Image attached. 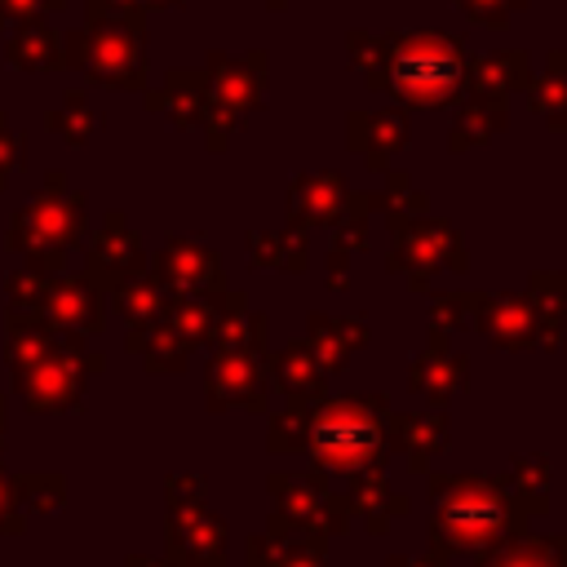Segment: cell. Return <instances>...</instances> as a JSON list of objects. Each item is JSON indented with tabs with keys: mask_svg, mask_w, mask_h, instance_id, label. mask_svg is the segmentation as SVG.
<instances>
[{
	"mask_svg": "<svg viewBox=\"0 0 567 567\" xmlns=\"http://www.w3.org/2000/svg\"><path fill=\"white\" fill-rule=\"evenodd\" d=\"M390 430H394V447H408V461L416 474L443 447V416H394Z\"/></svg>",
	"mask_w": 567,
	"mask_h": 567,
	"instance_id": "cell-12",
	"label": "cell"
},
{
	"mask_svg": "<svg viewBox=\"0 0 567 567\" xmlns=\"http://www.w3.org/2000/svg\"><path fill=\"white\" fill-rule=\"evenodd\" d=\"M461 84V58L456 49L425 31V35H412L394 49V62H390V89L403 97V102H416V106H439L452 89Z\"/></svg>",
	"mask_w": 567,
	"mask_h": 567,
	"instance_id": "cell-5",
	"label": "cell"
},
{
	"mask_svg": "<svg viewBox=\"0 0 567 567\" xmlns=\"http://www.w3.org/2000/svg\"><path fill=\"white\" fill-rule=\"evenodd\" d=\"M9 62L13 66H22V71H49V66H58L62 62V49H58V35L44 27V22H27L13 40H9Z\"/></svg>",
	"mask_w": 567,
	"mask_h": 567,
	"instance_id": "cell-11",
	"label": "cell"
},
{
	"mask_svg": "<svg viewBox=\"0 0 567 567\" xmlns=\"http://www.w3.org/2000/svg\"><path fill=\"white\" fill-rule=\"evenodd\" d=\"M505 487L514 492V501L527 514H545L549 509V461L545 456H518Z\"/></svg>",
	"mask_w": 567,
	"mask_h": 567,
	"instance_id": "cell-14",
	"label": "cell"
},
{
	"mask_svg": "<svg viewBox=\"0 0 567 567\" xmlns=\"http://www.w3.org/2000/svg\"><path fill=\"white\" fill-rule=\"evenodd\" d=\"M208 385H213V399L217 403H226V399H252L257 403L261 399L257 394V372H252L248 359H217Z\"/></svg>",
	"mask_w": 567,
	"mask_h": 567,
	"instance_id": "cell-16",
	"label": "cell"
},
{
	"mask_svg": "<svg viewBox=\"0 0 567 567\" xmlns=\"http://www.w3.org/2000/svg\"><path fill=\"white\" fill-rule=\"evenodd\" d=\"M434 514H430V549L452 554H487L505 536L523 532L527 509L514 492L483 474H434L430 478Z\"/></svg>",
	"mask_w": 567,
	"mask_h": 567,
	"instance_id": "cell-1",
	"label": "cell"
},
{
	"mask_svg": "<svg viewBox=\"0 0 567 567\" xmlns=\"http://www.w3.org/2000/svg\"><path fill=\"white\" fill-rule=\"evenodd\" d=\"M350 509L363 514V527H368L372 536H381V532L390 527V518L408 514V496L390 492L385 478H381V470L368 465V470L350 474Z\"/></svg>",
	"mask_w": 567,
	"mask_h": 567,
	"instance_id": "cell-10",
	"label": "cell"
},
{
	"mask_svg": "<svg viewBox=\"0 0 567 567\" xmlns=\"http://www.w3.org/2000/svg\"><path fill=\"white\" fill-rule=\"evenodd\" d=\"M44 124H49L66 146H80V142L102 124V115H93V111L84 106V93H66V97H62V106L44 115Z\"/></svg>",
	"mask_w": 567,
	"mask_h": 567,
	"instance_id": "cell-15",
	"label": "cell"
},
{
	"mask_svg": "<svg viewBox=\"0 0 567 567\" xmlns=\"http://www.w3.org/2000/svg\"><path fill=\"white\" fill-rule=\"evenodd\" d=\"M270 496H275L270 536H292V532H323L328 536V492H323L319 470L315 474H275Z\"/></svg>",
	"mask_w": 567,
	"mask_h": 567,
	"instance_id": "cell-6",
	"label": "cell"
},
{
	"mask_svg": "<svg viewBox=\"0 0 567 567\" xmlns=\"http://www.w3.org/2000/svg\"><path fill=\"white\" fill-rule=\"evenodd\" d=\"M115 301H120V310H124L133 323H142V319L155 310V301H159V297H155V288H146L142 279H128V284L120 279V288H115Z\"/></svg>",
	"mask_w": 567,
	"mask_h": 567,
	"instance_id": "cell-17",
	"label": "cell"
},
{
	"mask_svg": "<svg viewBox=\"0 0 567 567\" xmlns=\"http://www.w3.org/2000/svg\"><path fill=\"white\" fill-rule=\"evenodd\" d=\"M66 62H75L89 80L111 89H137L142 84V44L137 22H111L106 0H89V31L66 35Z\"/></svg>",
	"mask_w": 567,
	"mask_h": 567,
	"instance_id": "cell-4",
	"label": "cell"
},
{
	"mask_svg": "<svg viewBox=\"0 0 567 567\" xmlns=\"http://www.w3.org/2000/svg\"><path fill=\"white\" fill-rule=\"evenodd\" d=\"M89 261H93L97 270H106V275L137 270L142 252H137V239H133L128 230H120V217H111V221L102 226V235H97L93 248H89Z\"/></svg>",
	"mask_w": 567,
	"mask_h": 567,
	"instance_id": "cell-13",
	"label": "cell"
},
{
	"mask_svg": "<svg viewBox=\"0 0 567 567\" xmlns=\"http://www.w3.org/2000/svg\"><path fill=\"white\" fill-rule=\"evenodd\" d=\"M478 567H567V536H558V532H514L496 549L478 554Z\"/></svg>",
	"mask_w": 567,
	"mask_h": 567,
	"instance_id": "cell-7",
	"label": "cell"
},
{
	"mask_svg": "<svg viewBox=\"0 0 567 567\" xmlns=\"http://www.w3.org/2000/svg\"><path fill=\"white\" fill-rule=\"evenodd\" d=\"M328 536L323 532H292V536H252L248 567H328Z\"/></svg>",
	"mask_w": 567,
	"mask_h": 567,
	"instance_id": "cell-8",
	"label": "cell"
},
{
	"mask_svg": "<svg viewBox=\"0 0 567 567\" xmlns=\"http://www.w3.org/2000/svg\"><path fill=\"white\" fill-rule=\"evenodd\" d=\"M58 13L62 9V0H0V13L4 18H18V22H31V18H40V13Z\"/></svg>",
	"mask_w": 567,
	"mask_h": 567,
	"instance_id": "cell-20",
	"label": "cell"
},
{
	"mask_svg": "<svg viewBox=\"0 0 567 567\" xmlns=\"http://www.w3.org/2000/svg\"><path fill=\"white\" fill-rule=\"evenodd\" d=\"M381 412L372 399H337L323 403L310 425H306V443L315 456V470L328 474H359L368 465L381 461L385 452V430H381Z\"/></svg>",
	"mask_w": 567,
	"mask_h": 567,
	"instance_id": "cell-2",
	"label": "cell"
},
{
	"mask_svg": "<svg viewBox=\"0 0 567 567\" xmlns=\"http://www.w3.org/2000/svg\"><path fill=\"white\" fill-rule=\"evenodd\" d=\"M40 310L53 323H66V328H102V306H97V292H93L89 275L49 279V288L40 297Z\"/></svg>",
	"mask_w": 567,
	"mask_h": 567,
	"instance_id": "cell-9",
	"label": "cell"
},
{
	"mask_svg": "<svg viewBox=\"0 0 567 567\" xmlns=\"http://www.w3.org/2000/svg\"><path fill=\"white\" fill-rule=\"evenodd\" d=\"M385 567H447V554H443V549H430V554H421V558L390 554V558H385Z\"/></svg>",
	"mask_w": 567,
	"mask_h": 567,
	"instance_id": "cell-21",
	"label": "cell"
},
{
	"mask_svg": "<svg viewBox=\"0 0 567 567\" xmlns=\"http://www.w3.org/2000/svg\"><path fill=\"white\" fill-rule=\"evenodd\" d=\"M84 230V199L66 190L62 173H49L44 190L22 204V213L9 226V248L27 257L31 270L53 275L66 257V248Z\"/></svg>",
	"mask_w": 567,
	"mask_h": 567,
	"instance_id": "cell-3",
	"label": "cell"
},
{
	"mask_svg": "<svg viewBox=\"0 0 567 567\" xmlns=\"http://www.w3.org/2000/svg\"><path fill=\"white\" fill-rule=\"evenodd\" d=\"M22 159H27V137L22 133H9L4 128V115H0V190L22 168Z\"/></svg>",
	"mask_w": 567,
	"mask_h": 567,
	"instance_id": "cell-19",
	"label": "cell"
},
{
	"mask_svg": "<svg viewBox=\"0 0 567 567\" xmlns=\"http://www.w3.org/2000/svg\"><path fill=\"white\" fill-rule=\"evenodd\" d=\"M44 288H49V275H40V270H31V266L9 275V297H13L22 310H40Z\"/></svg>",
	"mask_w": 567,
	"mask_h": 567,
	"instance_id": "cell-18",
	"label": "cell"
},
{
	"mask_svg": "<svg viewBox=\"0 0 567 567\" xmlns=\"http://www.w3.org/2000/svg\"><path fill=\"white\" fill-rule=\"evenodd\" d=\"M0 22H4V13H0Z\"/></svg>",
	"mask_w": 567,
	"mask_h": 567,
	"instance_id": "cell-22",
	"label": "cell"
}]
</instances>
